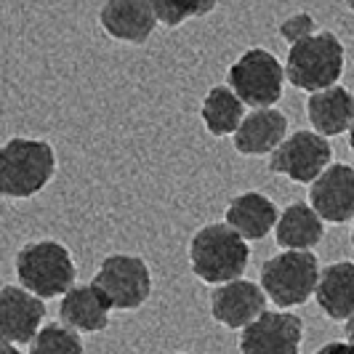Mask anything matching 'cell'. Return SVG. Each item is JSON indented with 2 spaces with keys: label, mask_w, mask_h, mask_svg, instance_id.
I'll use <instances>...</instances> for the list:
<instances>
[{
  "label": "cell",
  "mask_w": 354,
  "mask_h": 354,
  "mask_svg": "<svg viewBox=\"0 0 354 354\" xmlns=\"http://www.w3.org/2000/svg\"><path fill=\"white\" fill-rule=\"evenodd\" d=\"M266 293L261 285L250 280H234V283L218 285L211 293V315L218 325L230 330H245L253 319L266 312Z\"/></svg>",
  "instance_id": "obj_12"
},
{
  "label": "cell",
  "mask_w": 354,
  "mask_h": 354,
  "mask_svg": "<svg viewBox=\"0 0 354 354\" xmlns=\"http://www.w3.org/2000/svg\"><path fill=\"white\" fill-rule=\"evenodd\" d=\"M288 139V118L277 106L253 109L234 133V149L245 158L272 155Z\"/></svg>",
  "instance_id": "obj_14"
},
{
  "label": "cell",
  "mask_w": 354,
  "mask_h": 354,
  "mask_svg": "<svg viewBox=\"0 0 354 354\" xmlns=\"http://www.w3.org/2000/svg\"><path fill=\"white\" fill-rule=\"evenodd\" d=\"M200 118L211 136H234L245 120V104L232 93L230 86H216L200 104Z\"/></svg>",
  "instance_id": "obj_20"
},
{
  "label": "cell",
  "mask_w": 354,
  "mask_h": 354,
  "mask_svg": "<svg viewBox=\"0 0 354 354\" xmlns=\"http://www.w3.org/2000/svg\"><path fill=\"white\" fill-rule=\"evenodd\" d=\"M333 160V147L315 131H296L269 155V171L296 184H315Z\"/></svg>",
  "instance_id": "obj_8"
},
{
  "label": "cell",
  "mask_w": 354,
  "mask_h": 354,
  "mask_svg": "<svg viewBox=\"0 0 354 354\" xmlns=\"http://www.w3.org/2000/svg\"><path fill=\"white\" fill-rule=\"evenodd\" d=\"M112 304L93 283L75 285L62 296L59 317L75 333H102L109 325Z\"/></svg>",
  "instance_id": "obj_15"
},
{
  "label": "cell",
  "mask_w": 354,
  "mask_h": 354,
  "mask_svg": "<svg viewBox=\"0 0 354 354\" xmlns=\"http://www.w3.org/2000/svg\"><path fill=\"white\" fill-rule=\"evenodd\" d=\"M304 341L301 317L266 309L240 336V354H299Z\"/></svg>",
  "instance_id": "obj_9"
},
{
  "label": "cell",
  "mask_w": 354,
  "mask_h": 354,
  "mask_svg": "<svg viewBox=\"0 0 354 354\" xmlns=\"http://www.w3.org/2000/svg\"><path fill=\"white\" fill-rule=\"evenodd\" d=\"M346 8H349V11L354 14V0H349V3H346Z\"/></svg>",
  "instance_id": "obj_28"
},
{
  "label": "cell",
  "mask_w": 354,
  "mask_h": 354,
  "mask_svg": "<svg viewBox=\"0 0 354 354\" xmlns=\"http://www.w3.org/2000/svg\"><path fill=\"white\" fill-rule=\"evenodd\" d=\"M325 234V221L312 211L309 203H290L280 211L274 227V243L283 250H309L315 248Z\"/></svg>",
  "instance_id": "obj_19"
},
{
  "label": "cell",
  "mask_w": 354,
  "mask_h": 354,
  "mask_svg": "<svg viewBox=\"0 0 354 354\" xmlns=\"http://www.w3.org/2000/svg\"><path fill=\"white\" fill-rule=\"evenodd\" d=\"M91 283L118 312H136L152 296V272L136 253H112L99 264Z\"/></svg>",
  "instance_id": "obj_7"
},
{
  "label": "cell",
  "mask_w": 354,
  "mask_h": 354,
  "mask_svg": "<svg viewBox=\"0 0 354 354\" xmlns=\"http://www.w3.org/2000/svg\"><path fill=\"white\" fill-rule=\"evenodd\" d=\"M344 43L333 32H315L290 46L285 56V80L309 93L333 88L344 75Z\"/></svg>",
  "instance_id": "obj_4"
},
{
  "label": "cell",
  "mask_w": 354,
  "mask_h": 354,
  "mask_svg": "<svg viewBox=\"0 0 354 354\" xmlns=\"http://www.w3.org/2000/svg\"><path fill=\"white\" fill-rule=\"evenodd\" d=\"M312 35H315V19L309 17L306 11H299V14L288 17L280 24V37H283L285 43H290V46H296V43H301V40Z\"/></svg>",
  "instance_id": "obj_23"
},
{
  "label": "cell",
  "mask_w": 354,
  "mask_h": 354,
  "mask_svg": "<svg viewBox=\"0 0 354 354\" xmlns=\"http://www.w3.org/2000/svg\"><path fill=\"white\" fill-rule=\"evenodd\" d=\"M227 86L245 106L269 109L283 99L285 64L266 48H248L230 67Z\"/></svg>",
  "instance_id": "obj_6"
},
{
  "label": "cell",
  "mask_w": 354,
  "mask_h": 354,
  "mask_svg": "<svg viewBox=\"0 0 354 354\" xmlns=\"http://www.w3.org/2000/svg\"><path fill=\"white\" fill-rule=\"evenodd\" d=\"M346 341H349V344H354V315L346 319Z\"/></svg>",
  "instance_id": "obj_25"
},
{
  "label": "cell",
  "mask_w": 354,
  "mask_h": 354,
  "mask_svg": "<svg viewBox=\"0 0 354 354\" xmlns=\"http://www.w3.org/2000/svg\"><path fill=\"white\" fill-rule=\"evenodd\" d=\"M352 245H354V221H352Z\"/></svg>",
  "instance_id": "obj_29"
},
{
  "label": "cell",
  "mask_w": 354,
  "mask_h": 354,
  "mask_svg": "<svg viewBox=\"0 0 354 354\" xmlns=\"http://www.w3.org/2000/svg\"><path fill=\"white\" fill-rule=\"evenodd\" d=\"M99 24L112 40L142 46L155 32L158 17L152 0H109L99 11Z\"/></svg>",
  "instance_id": "obj_13"
},
{
  "label": "cell",
  "mask_w": 354,
  "mask_h": 354,
  "mask_svg": "<svg viewBox=\"0 0 354 354\" xmlns=\"http://www.w3.org/2000/svg\"><path fill=\"white\" fill-rule=\"evenodd\" d=\"M216 8V3H178V0H152V11L158 17V24L178 27L187 19L205 17Z\"/></svg>",
  "instance_id": "obj_22"
},
{
  "label": "cell",
  "mask_w": 354,
  "mask_h": 354,
  "mask_svg": "<svg viewBox=\"0 0 354 354\" xmlns=\"http://www.w3.org/2000/svg\"><path fill=\"white\" fill-rule=\"evenodd\" d=\"M250 261L248 243L224 221L205 224L189 240V266L208 285H227L243 280Z\"/></svg>",
  "instance_id": "obj_1"
},
{
  "label": "cell",
  "mask_w": 354,
  "mask_h": 354,
  "mask_svg": "<svg viewBox=\"0 0 354 354\" xmlns=\"http://www.w3.org/2000/svg\"><path fill=\"white\" fill-rule=\"evenodd\" d=\"M317 306L330 319H349L354 315V264L352 261H336L319 269L317 290H315Z\"/></svg>",
  "instance_id": "obj_18"
},
{
  "label": "cell",
  "mask_w": 354,
  "mask_h": 354,
  "mask_svg": "<svg viewBox=\"0 0 354 354\" xmlns=\"http://www.w3.org/2000/svg\"><path fill=\"white\" fill-rule=\"evenodd\" d=\"M349 149H352V155H354V125L349 128Z\"/></svg>",
  "instance_id": "obj_27"
},
{
  "label": "cell",
  "mask_w": 354,
  "mask_h": 354,
  "mask_svg": "<svg viewBox=\"0 0 354 354\" xmlns=\"http://www.w3.org/2000/svg\"><path fill=\"white\" fill-rule=\"evenodd\" d=\"M309 205L322 221L346 224L354 221V168L346 162H330V168L309 187Z\"/></svg>",
  "instance_id": "obj_11"
},
{
  "label": "cell",
  "mask_w": 354,
  "mask_h": 354,
  "mask_svg": "<svg viewBox=\"0 0 354 354\" xmlns=\"http://www.w3.org/2000/svg\"><path fill=\"white\" fill-rule=\"evenodd\" d=\"M30 354H86L80 333H75L64 322H48L30 344Z\"/></svg>",
  "instance_id": "obj_21"
},
{
  "label": "cell",
  "mask_w": 354,
  "mask_h": 354,
  "mask_svg": "<svg viewBox=\"0 0 354 354\" xmlns=\"http://www.w3.org/2000/svg\"><path fill=\"white\" fill-rule=\"evenodd\" d=\"M14 269H17L19 285L37 299L64 296L70 288H75V277H77L70 248L56 240H35L21 245Z\"/></svg>",
  "instance_id": "obj_3"
},
{
  "label": "cell",
  "mask_w": 354,
  "mask_h": 354,
  "mask_svg": "<svg viewBox=\"0 0 354 354\" xmlns=\"http://www.w3.org/2000/svg\"><path fill=\"white\" fill-rule=\"evenodd\" d=\"M46 319V301L21 285L0 288V344H32Z\"/></svg>",
  "instance_id": "obj_10"
},
{
  "label": "cell",
  "mask_w": 354,
  "mask_h": 354,
  "mask_svg": "<svg viewBox=\"0 0 354 354\" xmlns=\"http://www.w3.org/2000/svg\"><path fill=\"white\" fill-rule=\"evenodd\" d=\"M0 354H24L19 346H11V344H0Z\"/></svg>",
  "instance_id": "obj_26"
},
{
  "label": "cell",
  "mask_w": 354,
  "mask_h": 354,
  "mask_svg": "<svg viewBox=\"0 0 354 354\" xmlns=\"http://www.w3.org/2000/svg\"><path fill=\"white\" fill-rule=\"evenodd\" d=\"M56 174V152L43 139L14 136L0 144V197L27 200L43 192Z\"/></svg>",
  "instance_id": "obj_2"
},
{
  "label": "cell",
  "mask_w": 354,
  "mask_h": 354,
  "mask_svg": "<svg viewBox=\"0 0 354 354\" xmlns=\"http://www.w3.org/2000/svg\"><path fill=\"white\" fill-rule=\"evenodd\" d=\"M224 224L232 227L245 243L248 240H264L269 232L277 227L280 211L274 205V200H269L264 192H243V195L232 197V203L224 211Z\"/></svg>",
  "instance_id": "obj_16"
},
{
  "label": "cell",
  "mask_w": 354,
  "mask_h": 354,
  "mask_svg": "<svg viewBox=\"0 0 354 354\" xmlns=\"http://www.w3.org/2000/svg\"><path fill=\"white\" fill-rule=\"evenodd\" d=\"M261 290L280 309L306 304L319 280L317 256L312 250H283L261 264Z\"/></svg>",
  "instance_id": "obj_5"
},
{
  "label": "cell",
  "mask_w": 354,
  "mask_h": 354,
  "mask_svg": "<svg viewBox=\"0 0 354 354\" xmlns=\"http://www.w3.org/2000/svg\"><path fill=\"white\" fill-rule=\"evenodd\" d=\"M315 354H354V344H349V341H328Z\"/></svg>",
  "instance_id": "obj_24"
},
{
  "label": "cell",
  "mask_w": 354,
  "mask_h": 354,
  "mask_svg": "<svg viewBox=\"0 0 354 354\" xmlns=\"http://www.w3.org/2000/svg\"><path fill=\"white\" fill-rule=\"evenodd\" d=\"M306 118L319 136H338L354 125V93L344 86L317 91L306 102Z\"/></svg>",
  "instance_id": "obj_17"
}]
</instances>
